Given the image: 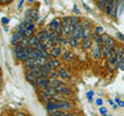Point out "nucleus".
Masks as SVG:
<instances>
[{"instance_id": "4c0bfd02", "label": "nucleus", "mask_w": 124, "mask_h": 116, "mask_svg": "<svg viewBox=\"0 0 124 116\" xmlns=\"http://www.w3.org/2000/svg\"><path fill=\"white\" fill-rule=\"evenodd\" d=\"M1 22H3V25H5V26H7V25H8V22H9V19H8L7 17H3V18H1Z\"/></svg>"}, {"instance_id": "7c9ffc66", "label": "nucleus", "mask_w": 124, "mask_h": 116, "mask_svg": "<svg viewBox=\"0 0 124 116\" xmlns=\"http://www.w3.org/2000/svg\"><path fill=\"white\" fill-rule=\"evenodd\" d=\"M48 76L50 77V79H60V75H58V71H57V70H52Z\"/></svg>"}, {"instance_id": "5701e85b", "label": "nucleus", "mask_w": 124, "mask_h": 116, "mask_svg": "<svg viewBox=\"0 0 124 116\" xmlns=\"http://www.w3.org/2000/svg\"><path fill=\"white\" fill-rule=\"evenodd\" d=\"M39 101H41V102H44V104H46L48 102H50L52 101V97H49V95H46V94H44V93H40L39 94Z\"/></svg>"}, {"instance_id": "c9c22d12", "label": "nucleus", "mask_w": 124, "mask_h": 116, "mask_svg": "<svg viewBox=\"0 0 124 116\" xmlns=\"http://www.w3.org/2000/svg\"><path fill=\"white\" fill-rule=\"evenodd\" d=\"M88 99H89V102H92V97L93 95H94V92H93V90H91V92H88Z\"/></svg>"}, {"instance_id": "0eeeda50", "label": "nucleus", "mask_w": 124, "mask_h": 116, "mask_svg": "<svg viewBox=\"0 0 124 116\" xmlns=\"http://www.w3.org/2000/svg\"><path fill=\"white\" fill-rule=\"evenodd\" d=\"M116 59H118V54H116L115 50H112V52L108 54V57H107V66H108V68H110V70L115 68Z\"/></svg>"}, {"instance_id": "72a5a7b5", "label": "nucleus", "mask_w": 124, "mask_h": 116, "mask_svg": "<svg viewBox=\"0 0 124 116\" xmlns=\"http://www.w3.org/2000/svg\"><path fill=\"white\" fill-rule=\"evenodd\" d=\"M65 115H66V112L63 111H57L54 114H49V116H65Z\"/></svg>"}, {"instance_id": "dca6fc26", "label": "nucleus", "mask_w": 124, "mask_h": 116, "mask_svg": "<svg viewBox=\"0 0 124 116\" xmlns=\"http://www.w3.org/2000/svg\"><path fill=\"white\" fill-rule=\"evenodd\" d=\"M61 57H62V61L63 62H71L72 58H74V53L71 52V50H65Z\"/></svg>"}, {"instance_id": "49530a36", "label": "nucleus", "mask_w": 124, "mask_h": 116, "mask_svg": "<svg viewBox=\"0 0 124 116\" xmlns=\"http://www.w3.org/2000/svg\"><path fill=\"white\" fill-rule=\"evenodd\" d=\"M0 3H1V0H0Z\"/></svg>"}, {"instance_id": "9b49d317", "label": "nucleus", "mask_w": 124, "mask_h": 116, "mask_svg": "<svg viewBox=\"0 0 124 116\" xmlns=\"http://www.w3.org/2000/svg\"><path fill=\"white\" fill-rule=\"evenodd\" d=\"M46 65H48V67L50 70H58L61 67V61L58 59V58H49L48 62H46Z\"/></svg>"}, {"instance_id": "ddd939ff", "label": "nucleus", "mask_w": 124, "mask_h": 116, "mask_svg": "<svg viewBox=\"0 0 124 116\" xmlns=\"http://www.w3.org/2000/svg\"><path fill=\"white\" fill-rule=\"evenodd\" d=\"M36 66H38V65H36V61L32 59V58H29L27 61L23 62V67H25V71H31V70L35 68Z\"/></svg>"}, {"instance_id": "a18cd8bd", "label": "nucleus", "mask_w": 124, "mask_h": 116, "mask_svg": "<svg viewBox=\"0 0 124 116\" xmlns=\"http://www.w3.org/2000/svg\"><path fill=\"white\" fill-rule=\"evenodd\" d=\"M106 116H112V115H111V114H107V115H106Z\"/></svg>"}, {"instance_id": "f03ea898", "label": "nucleus", "mask_w": 124, "mask_h": 116, "mask_svg": "<svg viewBox=\"0 0 124 116\" xmlns=\"http://www.w3.org/2000/svg\"><path fill=\"white\" fill-rule=\"evenodd\" d=\"M50 84V77L49 76H44V77H38L36 79V83H35V88L40 89V90H43V89L48 88Z\"/></svg>"}, {"instance_id": "a19ab883", "label": "nucleus", "mask_w": 124, "mask_h": 116, "mask_svg": "<svg viewBox=\"0 0 124 116\" xmlns=\"http://www.w3.org/2000/svg\"><path fill=\"white\" fill-rule=\"evenodd\" d=\"M119 68H120V70H123V71H124V57H123V59H122V63H120Z\"/></svg>"}, {"instance_id": "aec40b11", "label": "nucleus", "mask_w": 124, "mask_h": 116, "mask_svg": "<svg viewBox=\"0 0 124 116\" xmlns=\"http://www.w3.org/2000/svg\"><path fill=\"white\" fill-rule=\"evenodd\" d=\"M39 43H40V36H39V32H36L30 37V45L32 46V48H35Z\"/></svg>"}, {"instance_id": "6ab92c4d", "label": "nucleus", "mask_w": 124, "mask_h": 116, "mask_svg": "<svg viewBox=\"0 0 124 116\" xmlns=\"http://www.w3.org/2000/svg\"><path fill=\"white\" fill-rule=\"evenodd\" d=\"M63 26V35L66 37H71L74 32V27L71 25H62Z\"/></svg>"}, {"instance_id": "6e6552de", "label": "nucleus", "mask_w": 124, "mask_h": 116, "mask_svg": "<svg viewBox=\"0 0 124 116\" xmlns=\"http://www.w3.org/2000/svg\"><path fill=\"white\" fill-rule=\"evenodd\" d=\"M45 110L48 114H54V112H57V111H61L58 102H53V101H50V102H48L45 104Z\"/></svg>"}, {"instance_id": "393cba45", "label": "nucleus", "mask_w": 124, "mask_h": 116, "mask_svg": "<svg viewBox=\"0 0 124 116\" xmlns=\"http://www.w3.org/2000/svg\"><path fill=\"white\" fill-rule=\"evenodd\" d=\"M108 0H97V8L101 10V12H103L105 10V7H106V4H107Z\"/></svg>"}, {"instance_id": "2f4dec72", "label": "nucleus", "mask_w": 124, "mask_h": 116, "mask_svg": "<svg viewBox=\"0 0 124 116\" xmlns=\"http://www.w3.org/2000/svg\"><path fill=\"white\" fill-rule=\"evenodd\" d=\"M58 45H69V37H66V36H62L61 39H60V44Z\"/></svg>"}, {"instance_id": "cd10ccee", "label": "nucleus", "mask_w": 124, "mask_h": 116, "mask_svg": "<svg viewBox=\"0 0 124 116\" xmlns=\"http://www.w3.org/2000/svg\"><path fill=\"white\" fill-rule=\"evenodd\" d=\"M93 32L97 34V35H101V36H102V35L105 34V29H103L102 26H96L94 29H93Z\"/></svg>"}, {"instance_id": "4468645a", "label": "nucleus", "mask_w": 124, "mask_h": 116, "mask_svg": "<svg viewBox=\"0 0 124 116\" xmlns=\"http://www.w3.org/2000/svg\"><path fill=\"white\" fill-rule=\"evenodd\" d=\"M93 40H92V37H88V39H84L83 41H81V48H83V50H89V49H92V46H93Z\"/></svg>"}, {"instance_id": "ea45409f", "label": "nucleus", "mask_w": 124, "mask_h": 116, "mask_svg": "<svg viewBox=\"0 0 124 116\" xmlns=\"http://www.w3.org/2000/svg\"><path fill=\"white\" fill-rule=\"evenodd\" d=\"M72 8H74V12H75V15H78V14L80 13V12H79V9H78V7H76V5H74Z\"/></svg>"}, {"instance_id": "58836bf2", "label": "nucleus", "mask_w": 124, "mask_h": 116, "mask_svg": "<svg viewBox=\"0 0 124 116\" xmlns=\"http://www.w3.org/2000/svg\"><path fill=\"white\" fill-rule=\"evenodd\" d=\"M23 3H25V0H19V3H18V5H17V8H18V9H21V8H22Z\"/></svg>"}, {"instance_id": "a211bd4d", "label": "nucleus", "mask_w": 124, "mask_h": 116, "mask_svg": "<svg viewBox=\"0 0 124 116\" xmlns=\"http://www.w3.org/2000/svg\"><path fill=\"white\" fill-rule=\"evenodd\" d=\"M57 71H58V75H60L61 80H66V79H69V77H70V72L66 68H63V67H60Z\"/></svg>"}, {"instance_id": "473e14b6", "label": "nucleus", "mask_w": 124, "mask_h": 116, "mask_svg": "<svg viewBox=\"0 0 124 116\" xmlns=\"http://www.w3.org/2000/svg\"><path fill=\"white\" fill-rule=\"evenodd\" d=\"M98 112H100L101 116H106V115H107V108L105 107V106H101V107L98 108Z\"/></svg>"}, {"instance_id": "2eb2a0df", "label": "nucleus", "mask_w": 124, "mask_h": 116, "mask_svg": "<svg viewBox=\"0 0 124 116\" xmlns=\"http://www.w3.org/2000/svg\"><path fill=\"white\" fill-rule=\"evenodd\" d=\"M21 35H19L18 32H14L13 35H12V37H10V44H12V46H17V45H19L21 44Z\"/></svg>"}, {"instance_id": "c756f323", "label": "nucleus", "mask_w": 124, "mask_h": 116, "mask_svg": "<svg viewBox=\"0 0 124 116\" xmlns=\"http://www.w3.org/2000/svg\"><path fill=\"white\" fill-rule=\"evenodd\" d=\"M69 45L72 46V48H75V46L79 45V41H78L74 36H71V37H69Z\"/></svg>"}, {"instance_id": "7ed1b4c3", "label": "nucleus", "mask_w": 124, "mask_h": 116, "mask_svg": "<svg viewBox=\"0 0 124 116\" xmlns=\"http://www.w3.org/2000/svg\"><path fill=\"white\" fill-rule=\"evenodd\" d=\"M72 36L79 41V44H81L83 41V26H81V21L78 23V25L74 26V32H72Z\"/></svg>"}, {"instance_id": "c85d7f7f", "label": "nucleus", "mask_w": 124, "mask_h": 116, "mask_svg": "<svg viewBox=\"0 0 124 116\" xmlns=\"http://www.w3.org/2000/svg\"><path fill=\"white\" fill-rule=\"evenodd\" d=\"M21 45L25 46V48H27V46H31V45H30V37L23 36V37L21 39Z\"/></svg>"}, {"instance_id": "37998d69", "label": "nucleus", "mask_w": 124, "mask_h": 116, "mask_svg": "<svg viewBox=\"0 0 124 116\" xmlns=\"http://www.w3.org/2000/svg\"><path fill=\"white\" fill-rule=\"evenodd\" d=\"M118 103H119V106H120V107H124V101H119Z\"/></svg>"}, {"instance_id": "20e7f679", "label": "nucleus", "mask_w": 124, "mask_h": 116, "mask_svg": "<svg viewBox=\"0 0 124 116\" xmlns=\"http://www.w3.org/2000/svg\"><path fill=\"white\" fill-rule=\"evenodd\" d=\"M102 40H103V45H106L110 50H114L115 49L116 44H115V40H114V37H112V36H110L108 34L105 32L102 35Z\"/></svg>"}, {"instance_id": "c03bdc74", "label": "nucleus", "mask_w": 124, "mask_h": 116, "mask_svg": "<svg viewBox=\"0 0 124 116\" xmlns=\"http://www.w3.org/2000/svg\"><path fill=\"white\" fill-rule=\"evenodd\" d=\"M27 1H29V3H32V1H34V0H27Z\"/></svg>"}, {"instance_id": "f704fd0d", "label": "nucleus", "mask_w": 124, "mask_h": 116, "mask_svg": "<svg viewBox=\"0 0 124 116\" xmlns=\"http://www.w3.org/2000/svg\"><path fill=\"white\" fill-rule=\"evenodd\" d=\"M115 36L118 37L119 40H122V41L124 43V35H122V34H120V32H116V34H115Z\"/></svg>"}, {"instance_id": "bb28decb", "label": "nucleus", "mask_w": 124, "mask_h": 116, "mask_svg": "<svg viewBox=\"0 0 124 116\" xmlns=\"http://www.w3.org/2000/svg\"><path fill=\"white\" fill-rule=\"evenodd\" d=\"M35 61H36V65L39 66V67H43V66H45L46 62H48V59H45V58H43V57H38Z\"/></svg>"}, {"instance_id": "f3484780", "label": "nucleus", "mask_w": 124, "mask_h": 116, "mask_svg": "<svg viewBox=\"0 0 124 116\" xmlns=\"http://www.w3.org/2000/svg\"><path fill=\"white\" fill-rule=\"evenodd\" d=\"M39 36H40V41L41 43H46L49 40V36H48V29H41L39 31Z\"/></svg>"}, {"instance_id": "a878e982", "label": "nucleus", "mask_w": 124, "mask_h": 116, "mask_svg": "<svg viewBox=\"0 0 124 116\" xmlns=\"http://www.w3.org/2000/svg\"><path fill=\"white\" fill-rule=\"evenodd\" d=\"M114 50H115V49H114ZM111 52H112V50H110L106 45H103V46H102V49H101V54H102V58H107V57H108V54H110Z\"/></svg>"}, {"instance_id": "b1692460", "label": "nucleus", "mask_w": 124, "mask_h": 116, "mask_svg": "<svg viewBox=\"0 0 124 116\" xmlns=\"http://www.w3.org/2000/svg\"><path fill=\"white\" fill-rule=\"evenodd\" d=\"M63 83H62V80L61 79H50V84H49V87H52L56 89L57 87H60V85H62Z\"/></svg>"}, {"instance_id": "9d476101", "label": "nucleus", "mask_w": 124, "mask_h": 116, "mask_svg": "<svg viewBox=\"0 0 124 116\" xmlns=\"http://www.w3.org/2000/svg\"><path fill=\"white\" fill-rule=\"evenodd\" d=\"M56 90H57L58 94H62V95H71V94H72V90L67 87V85H65V84H62V85H60V87H57Z\"/></svg>"}, {"instance_id": "412c9836", "label": "nucleus", "mask_w": 124, "mask_h": 116, "mask_svg": "<svg viewBox=\"0 0 124 116\" xmlns=\"http://www.w3.org/2000/svg\"><path fill=\"white\" fill-rule=\"evenodd\" d=\"M25 79L29 81L31 85H34V87H35V83H36V77H35L30 71H25Z\"/></svg>"}, {"instance_id": "f257e3e1", "label": "nucleus", "mask_w": 124, "mask_h": 116, "mask_svg": "<svg viewBox=\"0 0 124 116\" xmlns=\"http://www.w3.org/2000/svg\"><path fill=\"white\" fill-rule=\"evenodd\" d=\"M13 53H14V57L17 58V61H21V62H25L29 59V54H27L26 52V48L25 46H22L21 44L17 45V46H14L13 48Z\"/></svg>"}, {"instance_id": "e433bc0d", "label": "nucleus", "mask_w": 124, "mask_h": 116, "mask_svg": "<svg viewBox=\"0 0 124 116\" xmlns=\"http://www.w3.org/2000/svg\"><path fill=\"white\" fill-rule=\"evenodd\" d=\"M13 0H1V3L0 4H3V5H8V4H10Z\"/></svg>"}, {"instance_id": "39448f33", "label": "nucleus", "mask_w": 124, "mask_h": 116, "mask_svg": "<svg viewBox=\"0 0 124 116\" xmlns=\"http://www.w3.org/2000/svg\"><path fill=\"white\" fill-rule=\"evenodd\" d=\"M101 46L97 45V44H93L92 49H91V57L93 61H100L102 58V54H101Z\"/></svg>"}, {"instance_id": "423d86ee", "label": "nucleus", "mask_w": 124, "mask_h": 116, "mask_svg": "<svg viewBox=\"0 0 124 116\" xmlns=\"http://www.w3.org/2000/svg\"><path fill=\"white\" fill-rule=\"evenodd\" d=\"M58 104H60V110L63 111V112H70V111H72V108H74L72 102L69 99L61 101V102H58Z\"/></svg>"}, {"instance_id": "1a4fd4ad", "label": "nucleus", "mask_w": 124, "mask_h": 116, "mask_svg": "<svg viewBox=\"0 0 124 116\" xmlns=\"http://www.w3.org/2000/svg\"><path fill=\"white\" fill-rule=\"evenodd\" d=\"M115 3H116V0H110V1H107L106 7H105V10H103V13L106 15H112V14H114Z\"/></svg>"}, {"instance_id": "4be33fe9", "label": "nucleus", "mask_w": 124, "mask_h": 116, "mask_svg": "<svg viewBox=\"0 0 124 116\" xmlns=\"http://www.w3.org/2000/svg\"><path fill=\"white\" fill-rule=\"evenodd\" d=\"M44 94H46V95H49V97H53V95H56V94H58L57 93V90L54 88H52V87H48V88H45V89H43L41 90Z\"/></svg>"}, {"instance_id": "79ce46f5", "label": "nucleus", "mask_w": 124, "mask_h": 116, "mask_svg": "<svg viewBox=\"0 0 124 116\" xmlns=\"http://www.w3.org/2000/svg\"><path fill=\"white\" fill-rule=\"evenodd\" d=\"M16 116H27V115L23 114V112H18V114H16Z\"/></svg>"}, {"instance_id": "f8f14e48", "label": "nucleus", "mask_w": 124, "mask_h": 116, "mask_svg": "<svg viewBox=\"0 0 124 116\" xmlns=\"http://www.w3.org/2000/svg\"><path fill=\"white\" fill-rule=\"evenodd\" d=\"M49 53H50V56H52V58H58V57H61V56H62L63 50H62L61 45H54L53 48L49 50Z\"/></svg>"}]
</instances>
